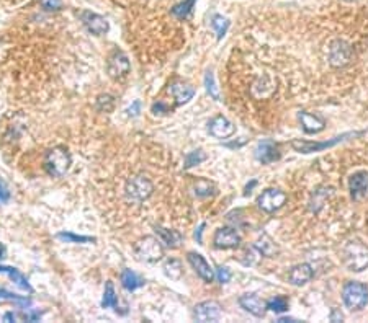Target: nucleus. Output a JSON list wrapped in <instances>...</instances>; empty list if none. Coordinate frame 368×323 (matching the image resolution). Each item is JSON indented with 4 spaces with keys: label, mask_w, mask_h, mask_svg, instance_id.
Instances as JSON below:
<instances>
[{
    "label": "nucleus",
    "mask_w": 368,
    "mask_h": 323,
    "mask_svg": "<svg viewBox=\"0 0 368 323\" xmlns=\"http://www.w3.org/2000/svg\"><path fill=\"white\" fill-rule=\"evenodd\" d=\"M342 263L350 271H363L368 266V248L360 241H349L341 250Z\"/></svg>",
    "instance_id": "1"
},
{
    "label": "nucleus",
    "mask_w": 368,
    "mask_h": 323,
    "mask_svg": "<svg viewBox=\"0 0 368 323\" xmlns=\"http://www.w3.org/2000/svg\"><path fill=\"white\" fill-rule=\"evenodd\" d=\"M71 162V153L64 147H54L44 157V170L48 172V175L54 176V178H61V176L68 173Z\"/></svg>",
    "instance_id": "2"
},
{
    "label": "nucleus",
    "mask_w": 368,
    "mask_h": 323,
    "mask_svg": "<svg viewBox=\"0 0 368 323\" xmlns=\"http://www.w3.org/2000/svg\"><path fill=\"white\" fill-rule=\"evenodd\" d=\"M152 193H154L152 181L143 175L132 176V178L126 181V186H124V196H126V199L136 204L146 201Z\"/></svg>",
    "instance_id": "3"
},
{
    "label": "nucleus",
    "mask_w": 368,
    "mask_h": 323,
    "mask_svg": "<svg viewBox=\"0 0 368 323\" xmlns=\"http://www.w3.org/2000/svg\"><path fill=\"white\" fill-rule=\"evenodd\" d=\"M342 300L350 310H362L368 302V289L362 282H347L342 289Z\"/></svg>",
    "instance_id": "4"
},
{
    "label": "nucleus",
    "mask_w": 368,
    "mask_h": 323,
    "mask_svg": "<svg viewBox=\"0 0 368 323\" xmlns=\"http://www.w3.org/2000/svg\"><path fill=\"white\" fill-rule=\"evenodd\" d=\"M135 253L141 261L156 263L164 256V250H162V245L159 244V240H156L154 237H144L143 240H139L136 244Z\"/></svg>",
    "instance_id": "5"
},
{
    "label": "nucleus",
    "mask_w": 368,
    "mask_h": 323,
    "mask_svg": "<svg viewBox=\"0 0 368 323\" xmlns=\"http://www.w3.org/2000/svg\"><path fill=\"white\" fill-rule=\"evenodd\" d=\"M286 201V194L283 193V191H280V189H267V191H263V193L259 196V199H257V204H259V208L263 211V212H269V214H272V212H275L278 211L282 206L285 204Z\"/></svg>",
    "instance_id": "6"
},
{
    "label": "nucleus",
    "mask_w": 368,
    "mask_h": 323,
    "mask_svg": "<svg viewBox=\"0 0 368 323\" xmlns=\"http://www.w3.org/2000/svg\"><path fill=\"white\" fill-rule=\"evenodd\" d=\"M107 69H108V73L112 78H123L124 75H128L129 69H131L128 56L124 53H121V51H116V53L108 59Z\"/></svg>",
    "instance_id": "7"
},
{
    "label": "nucleus",
    "mask_w": 368,
    "mask_h": 323,
    "mask_svg": "<svg viewBox=\"0 0 368 323\" xmlns=\"http://www.w3.org/2000/svg\"><path fill=\"white\" fill-rule=\"evenodd\" d=\"M193 315L198 321H216L221 318V305L215 300H206V302H202L195 307Z\"/></svg>",
    "instance_id": "8"
},
{
    "label": "nucleus",
    "mask_w": 368,
    "mask_h": 323,
    "mask_svg": "<svg viewBox=\"0 0 368 323\" xmlns=\"http://www.w3.org/2000/svg\"><path fill=\"white\" fill-rule=\"evenodd\" d=\"M350 134H344L341 137H334L330 139V141H324V142H306V141H299V139H294L291 141V147L296 152H303V153H309V152H319V150H324V149H329V147H332L336 144H339L342 141V139L349 137Z\"/></svg>",
    "instance_id": "9"
},
{
    "label": "nucleus",
    "mask_w": 368,
    "mask_h": 323,
    "mask_svg": "<svg viewBox=\"0 0 368 323\" xmlns=\"http://www.w3.org/2000/svg\"><path fill=\"white\" fill-rule=\"evenodd\" d=\"M80 18H82V23L87 26V29L93 34L97 36H102L108 31V21L102 17V15H97V13H92V12H84L80 15Z\"/></svg>",
    "instance_id": "10"
},
{
    "label": "nucleus",
    "mask_w": 368,
    "mask_h": 323,
    "mask_svg": "<svg viewBox=\"0 0 368 323\" xmlns=\"http://www.w3.org/2000/svg\"><path fill=\"white\" fill-rule=\"evenodd\" d=\"M241 241V237L231 227H221L215 233V245L218 248H234Z\"/></svg>",
    "instance_id": "11"
},
{
    "label": "nucleus",
    "mask_w": 368,
    "mask_h": 323,
    "mask_svg": "<svg viewBox=\"0 0 368 323\" xmlns=\"http://www.w3.org/2000/svg\"><path fill=\"white\" fill-rule=\"evenodd\" d=\"M188 263L191 264V268H193L196 271V274L200 276L203 281L206 282H211L213 281V277H215V273H213V269L208 263H206V260L203 258V256L200 253H188Z\"/></svg>",
    "instance_id": "12"
},
{
    "label": "nucleus",
    "mask_w": 368,
    "mask_h": 323,
    "mask_svg": "<svg viewBox=\"0 0 368 323\" xmlns=\"http://www.w3.org/2000/svg\"><path fill=\"white\" fill-rule=\"evenodd\" d=\"M234 132H236L234 124L229 119H226L224 116H216L215 119L210 123V134L218 139H226V137L232 136Z\"/></svg>",
    "instance_id": "13"
},
{
    "label": "nucleus",
    "mask_w": 368,
    "mask_h": 323,
    "mask_svg": "<svg viewBox=\"0 0 368 323\" xmlns=\"http://www.w3.org/2000/svg\"><path fill=\"white\" fill-rule=\"evenodd\" d=\"M255 158L259 160L260 164H272V162L280 158L278 147L272 141H262L255 149Z\"/></svg>",
    "instance_id": "14"
},
{
    "label": "nucleus",
    "mask_w": 368,
    "mask_h": 323,
    "mask_svg": "<svg viewBox=\"0 0 368 323\" xmlns=\"http://www.w3.org/2000/svg\"><path fill=\"white\" fill-rule=\"evenodd\" d=\"M239 304L244 310L255 315V317H262L265 308H267V304L259 296H255V294H246V296H242L239 299Z\"/></svg>",
    "instance_id": "15"
},
{
    "label": "nucleus",
    "mask_w": 368,
    "mask_h": 323,
    "mask_svg": "<svg viewBox=\"0 0 368 323\" xmlns=\"http://www.w3.org/2000/svg\"><path fill=\"white\" fill-rule=\"evenodd\" d=\"M349 188H350V194L353 199H360L368 188V173L366 172H357L353 173L349 178Z\"/></svg>",
    "instance_id": "16"
},
{
    "label": "nucleus",
    "mask_w": 368,
    "mask_h": 323,
    "mask_svg": "<svg viewBox=\"0 0 368 323\" xmlns=\"http://www.w3.org/2000/svg\"><path fill=\"white\" fill-rule=\"evenodd\" d=\"M350 59V46L341 39L330 44V64L332 65H344Z\"/></svg>",
    "instance_id": "17"
},
{
    "label": "nucleus",
    "mask_w": 368,
    "mask_h": 323,
    "mask_svg": "<svg viewBox=\"0 0 368 323\" xmlns=\"http://www.w3.org/2000/svg\"><path fill=\"white\" fill-rule=\"evenodd\" d=\"M299 123H301V126H303V131L308 132V134H316V132L322 131L324 126H326V123H324V119H321L319 116L306 113V111L299 113Z\"/></svg>",
    "instance_id": "18"
},
{
    "label": "nucleus",
    "mask_w": 368,
    "mask_h": 323,
    "mask_svg": "<svg viewBox=\"0 0 368 323\" xmlns=\"http://www.w3.org/2000/svg\"><path fill=\"white\" fill-rule=\"evenodd\" d=\"M0 274H5V276H9L12 281L18 286V288H21L23 291L26 292H33V288L29 286L28 282V279L20 273V271L17 268H12V266H4V264H0Z\"/></svg>",
    "instance_id": "19"
},
{
    "label": "nucleus",
    "mask_w": 368,
    "mask_h": 323,
    "mask_svg": "<svg viewBox=\"0 0 368 323\" xmlns=\"http://www.w3.org/2000/svg\"><path fill=\"white\" fill-rule=\"evenodd\" d=\"M311 277H313V269H311V266H309V264H306V263L298 264V266H294V268L290 271V281H291L294 286L306 284Z\"/></svg>",
    "instance_id": "20"
},
{
    "label": "nucleus",
    "mask_w": 368,
    "mask_h": 323,
    "mask_svg": "<svg viewBox=\"0 0 368 323\" xmlns=\"http://www.w3.org/2000/svg\"><path fill=\"white\" fill-rule=\"evenodd\" d=\"M156 233H157V237L160 238L162 244H164L165 247H171V248L180 247L182 240H183V237L177 230H169V229H164V227H156Z\"/></svg>",
    "instance_id": "21"
},
{
    "label": "nucleus",
    "mask_w": 368,
    "mask_h": 323,
    "mask_svg": "<svg viewBox=\"0 0 368 323\" xmlns=\"http://www.w3.org/2000/svg\"><path fill=\"white\" fill-rule=\"evenodd\" d=\"M171 93H172V97L175 98V101L179 103V105H183V103H187V101H190L191 98H193L195 90L191 87L185 85V84H174L171 87Z\"/></svg>",
    "instance_id": "22"
},
{
    "label": "nucleus",
    "mask_w": 368,
    "mask_h": 323,
    "mask_svg": "<svg viewBox=\"0 0 368 323\" xmlns=\"http://www.w3.org/2000/svg\"><path fill=\"white\" fill-rule=\"evenodd\" d=\"M121 284H123V288L132 292V291H136L138 288H141V286H144V279L143 277H139L135 271H131V269H123V273H121Z\"/></svg>",
    "instance_id": "23"
},
{
    "label": "nucleus",
    "mask_w": 368,
    "mask_h": 323,
    "mask_svg": "<svg viewBox=\"0 0 368 323\" xmlns=\"http://www.w3.org/2000/svg\"><path fill=\"white\" fill-rule=\"evenodd\" d=\"M2 302H13L17 307L20 308H29L31 307V300L28 297H21V296H17V294H12L5 289H0V304Z\"/></svg>",
    "instance_id": "24"
},
{
    "label": "nucleus",
    "mask_w": 368,
    "mask_h": 323,
    "mask_svg": "<svg viewBox=\"0 0 368 323\" xmlns=\"http://www.w3.org/2000/svg\"><path fill=\"white\" fill-rule=\"evenodd\" d=\"M102 307L103 308L118 307V299H116L115 286H113L112 281H108L107 286H105V292H103V299H102Z\"/></svg>",
    "instance_id": "25"
},
{
    "label": "nucleus",
    "mask_w": 368,
    "mask_h": 323,
    "mask_svg": "<svg viewBox=\"0 0 368 323\" xmlns=\"http://www.w3.org/2000/svg\"><path fill=\"white\" fill-rule=\"evenodd\" d=\"M56 237L59 240L65 241V244H90V241H95V238H92V237H85V235H76L72 232H59Z\"/></svg>",
    "instance_id": "26"
},
{
    "label": "nucleus",
    "mask_w": 368,
    "mask_h": 323,
    "mask_svg": "<svg viewBox=\"0 0 368 323\" xmlns=\"http://www.w3.org/2000/svg\"><path fill=\"white\" fill-rule=\"evenodd\" d=\"M195 2H196V0H185V2L175 5L174 9H172V15H174L175 18H179V20L187 18L188 15L191 13V10H193Z\"/></svg>",
    "instance_id": "27"
},
{
    "label": "nucleus",
    "mask_w": 368,
    "mask_h": 323,
    "mask_svg": "<svg viewBox=\"0 0 368 323\" xmlns=\"http://www.w3.org/2000/svg\"><path fill=\"white\" fill-rule=\"evenodd\" d=\"M164 273L171 279H179L182 276V264L179 260H167L164 263Z\"/></svg>",
    "instance_id": "28"
},
{
    "label": "nucleus",
    "mask_w": 368,
    "mask_h": 323,
    "mask_svg": "<svg viewBox=\"0 0 368 323\" xmlns=\"http://www.w3.org/2000/svg\"><path fill=\"white\" fill-rule=\"evenodd\" d=\"M211 26L218 33V38H223V36L226 34V31H227V28H229V21L221 17V15H216V17L213 18V21H211Z\"/></svg>",
    "instance_id": "29"
},
{
    "label": "nucleus",
    "mask_w": 368,
    "mask_h": 323,
    "mask_svg": "<svg viewBox=\"0 0 368 323\" xmlns=\"http://www.w3.org/2000/svg\"><path fill=\"white\" fill-rule=\"evenodd\" d=\"M206 160V155L203 150H193L190 152L188 155L185 157V168H190V167H195L198 164H202V162Z\"/></svg>",
    "instance_id": "30"
},
{
    "label": "nucleus",
    "mask_w": 368,
    "mask_h": 323,
    "mask_svg": "<svg viewBox=\"0 0 368 323\" xmlns=\"http://www.w3.org/2000/svg\"><path fill=\"white\" fill-rule=\"evenodd\" d=\"M205 87H206V90H208V93L211 95L213 98L219 100V90H218V87L215 84V77H213L211 72H206V75H205Z\"/></svg>",
    "instance_id": "31"
},
{
    "label": "nucleus",
    "mask_w": 368,
    "mask_h": 323,
    "mask_svg": "<svg viewBox=\"0 0 368 323\" xmlns=\"http://www.w3.org/2000/svg\"><path fill=\"white\" fill-rule=\"evenodd\" d=\"M267 308H270V310L275 313H282L285 310H288V302H286V299H283V297H275L274 300H270L267 304Z\"/></svg>",
    "instance_id": "32"
},
{
    "label": "nucleus",
    "mask_w": 368,
    "mask_h": 323,
    "mask_svg": "<svg viewBox=\"0 0 368 323\" xmlns=\"http://www.w3.org/2000/svg\"><path fill=\"white\" fill-rule=\"evenodd\" d=\"M257 248L260 250V253H262V255H267V256L277 252L275 245L272 244V241H270L267 237H263L262 240H259V244H257Z\"/></svg>",
    "instance_id": "33"
},
{
    "label": "nucleus",
    "mask_w": 368,
    "mask_h": 323,
    "mask_svg": "<svg viewBox=\"0 0 368 323\" xmlns=\"http://www.w3.org/2000/svg\"><path fill=\"white\" fill-rule=\"evenodd\" d=\"M97 108L100 109V111H112V108H113V98L112 97H108V95H105V97H100L97 100Z\"/></svg>",
    "instance_id": "34"
},
{
    "label": "nucleus",
    "mask_w": 368,
    "mask_h": 323,
    "mask_svg": "<svg viewBox=\"0 0 368 323\" xmlns=\"http://www.w3.org/2000/svg\"><path fill=\"white\" fill-rule=\"evenodd\" d=\"M40 5L46 12H56L62 7V0H40Z\"/></svg>",
    "instance_id": "35"
},
{
    "label": "nucleus",
    "mask_w": 368,
    "mask_h": 323,
    "mask_svg": "<svg viewBox=\"0 0 368 323\" xmlns=\"http://www.w3.org/2000/svg\"><path fill=\"white\" fill-rule=\"evenodd\" d=\"M10 197H12V193H10L9 186H7L5 180L0 178V206H4V204L9 203Z\"/></svg>",
    "instance_id": "36"
},
{
    "label": "nucleus",
    "mask_w": 368,
    "mask_h": 323,
    "mask_svg": "<svg viewBox=\"0 0 368 323\" xmlns=\"http://www.w3.org/2000/svg\"><path fill=\"white\" fill-rule=\"evenodd\" d=\"M218 273H216V276H218V281L219 282H227V281H229V279H231V273H229V269H227V268H224V266H219L218 269Z\"/></svg>",
    "instance_id": "37"
},
{
    "label": "nucleus",
    "mask_w": 368,
    "mask_h": 323,
    "mask_svg": "<svg viewBox=\"0 0 368 323\" xmlns=\"http://www.w3.org/2000/svg\"><path fill=\"white\" fill-rule=\"evenodd\" d=\"M139 108H141V103H139V101H135V103H132V105L129 106L128 111H129V114L136 116V114L139 113Z\"/></svg>",
    "instance_id": "38"
},
{
    "label": "nucleus",
    "mask_w": 368,
    "mask_h": 323,
    "mask_svg": "<svg viewBox=\"0 0 368 323\" xmlns=\"http://www.w3.org/2000/svg\"><path fill=\"white\" fill-rule=\"evenodd\" d=\"M40 317H41V313H40V312H28V313H25V318L29 320V321L38 320Z\"/></svg>",
    "instance_id": "39"
},
{
    "label": "nucleus",
    "mask_w": 368,
    "mask_h": 323,
    "mask_svg": "<svg viewBox=\"0 0 368 323\" xmlns=\"http://www.w3.org/2000/svg\"><path fill=\"white\" fill-rule=\"evenodd\" d=\"M162 111H167V106H164L162 103H156V105L152 106V113H162Z\"/></svg>",
    "instance_id": "40"
},
{
    "label": "nucleus",
    "mask_w": 368,
    "mask_h": 323,
    "mask_svg": "<svg viewBox=\"0 0 368 323\" xmlns=\"http://www.w3.org/2000/svg\"><path fill=\"white\" fill-rule=\"evenodd\" d=\"M203 227H205V224H202L200 227H198V230L195 232V238H196L198 244H202V230H203Z\"/></svg>",
    "instance_id": "41"
},
{
    "label": "nucleus",
    "mask_w": 368,
    "mask_h": 323,
    "mask_svg": "<svg viewBox=\"0 0 368 323\" xmlns=\"http://www.w3.org/2000/svg\"><path fill=\"white\" fill-rule=\"evenodd\" d=\"M15 318H17V317H15V313H13V312H7V313L4 315V320H5V321H15Z\"/></svg>",
    "instance_id": "42"
},
{
    "label": "nucleus",
    "mask_w": 368,
    "mask_h": 323,
    "mask_svg": "<svg viewBox=\"0 0 368 323\" xmlns=\"http://www.w3.org/2000/svg\"><path fill=\"white\" fill-rule=\"evenodd\" d=\"M5 258V247L4 244H0V260H4Z\"/></svg>",
    "instance_id": "43"
},
{
    "label": "nucleus",
    "mask_w": 368,
    "mask_h": 323,
    "mask_svg": "<svg viewBox=\"0 0 368 323\" xmlns=\"http://www.w3.org/2000/svg\"><path fill=\"white\" fill-rule=\"evenodd\" d=\"M334 320H342V315H339L337 312H334V313H332V321H334Z\"/></svg>",
    "instance_id": "44"
}]
</instances>
